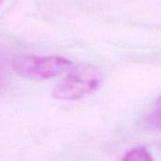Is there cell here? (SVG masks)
I'll return each mask as SVG.
<instances>
[{
  "mask_svg": "<svg viewBox=\"0 0 161 161\" xmlns=\"http://www.w3.org/2000/svg\"><path fill=\"white\" fill-rule=\"evenodd\" d=\"M13 71L27 79L43 80L58 76L73 68V62L60 56L16 55L11 59Z\"/></svg>",
  "mask_w": 161,
  "mask_h": 161,
  "instance_id": "2",
  "label": "cell"
},
{
  "mask_svg": "<svg viewBox=\"0 0 161 161\" xmlns=\"http://www.w3.org/2000/svg\"><path fill=\"white\" fill-rule=\"evenodd\" d=\"M122 161H154V158L146 148L139 146L129 150Z\"/></svg>",
  "mask_w": 161,
  "mask_h": 161,
  "instance_id": "3",
  "label": "cell"
},
{
  "mask_svg": "<svg viewBox=\"0 0 161 161\" xmlns=\"http://www.w3.org/2000/svg\"><path fill=\"white\" fill-rule=\"evenodd\" d=\"M148 124L156 129H161V96L158 99L153 111L148 116Z\"/></svg>",
  "mask_w": 161,
  "mask_h": 161,
  "instance_id": "4",
  "label": "cell"
},
{
  "mask_svg": "<svg viewBox=\"0 0 161 161\" xmlns=\"http://www.w3.org/2000/svg\"><path fill=\"white\" fill-rule=\"evenodd\" d=\"M104 81L102 71L91 64L74 66L55 86L52 95L58 100L74 101L97 92Z\"/></svg>",
  "mask_w": 161,
  "mask_h": 161,
  "instance_id": "1",
  "label": "cell"
}]
</instances>
